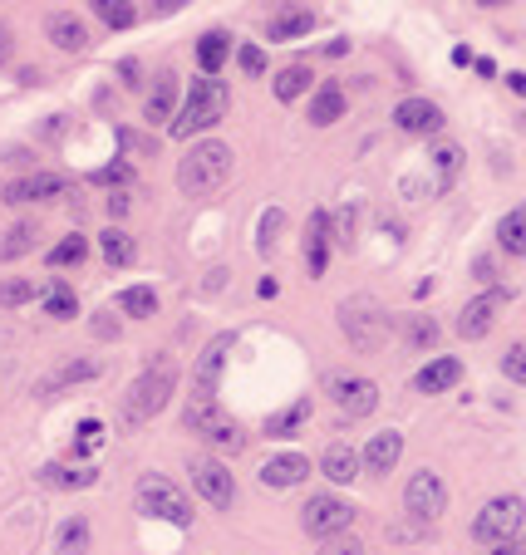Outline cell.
I'll return each instance as SVG.
<instances>
[{"mask_svg":"<svg viewBox=\"0 0 526 555\" xmlns=\"http://www.w3.org/2000/svg\"><path fill=\"white\" fill-rule=\"evenodd\" d=\"M84 256H89V236H79V231H69V236H64V241H59V246H50V256H45V261H50V266H79V261H84Z\"/></svg>","mask_w":526,"mask_h":555,"instance_id":"836d02e7","label":"cell"},{"mask_svg":"<svg viewBox=\"0 0 526 555\" xmlns=\"http://www.w3.org/2000/svg\"><path fill=\"white\" fill-rule=\"evenodd\" d=\"M330 398L345 418H369L379 408V384L374 379H359V374H335L330 379Z\"/></svg>","mask_w":526,"mask_h":555,"instance_id":"4fadbf2b","label":"cell"},{"mask_svg":"<svg viewBox=\"0 0 526 555\" xmlns=\"http://www.w3.org/2000/svg\"><path fill=\"white\" fill-rule=\"evenodd\" d=\"M45 35H50V45H55V50H64V55H79V50L89 45L84 20H74L69 10H55V15L45 20Z\"/></svg>","mask_w":526,"mask_h":555,"instance_id":"ffe728a7","label":"cell"},{"mask_svg":"<svg viewBox=\"0 0 526 555\" xmlns=\"http://www.w3.org/2000/svg\"><path fill=\"white\" fill-rule=\"evenodd\" d=\"M94 182H99V187H123V182H128V167H123V163L99 167V172H94Z\"/></svg>","mask_w":526,"mask_h":555,"instance_id":"ee69618b","label":"cell"},{"mask_svg":"<svg viewBox=\"0 0 526 555\" xmlns=\"http://www.w3.org/2000/svg\"><path fill=\"white\" fill-rule=\"evenodd\" d=\"M123 212H128V197H123V192H114V197H109V217H123Z\"/></svg>","mask_w":526,"mask_h":555,"instance_id":"681fc988","label":"cell"},{"mask_svg":"<svg viewBox=\"0 0 526 555\" xmlns=\"http://www.w3.org/2000/svg\"><path fill=\"white\" fill-rule=\"evenodd\" d=\"M502 290H487V295H477V300H468L463 305V315H458V334L463 339H482V334H492V325H497V315H502Z\"/></svg>","mask_w":526,"mask_h":555,"instance_id":"5bb4252c","label":"cell"},{"mask_svg":"<svg viewBox=\"0 0 526 555\" xmlns=\"http://www.w3.org/2000/svg\"><path fill=\"white\" fill-rule=\"evenodd\" d=\"M300 526H305V536H315V541L345 536V531L354 526V506H350V501H340V497H330V492H320V497L305 501Z\"/></svg>","mask_w":526,"mask_h":555,"instance_id":"9c48e42d","label":"cell"},{"mask_svg":"<svg viewBox=\"0 0 526 555\" xmlns=\"http://www.w3.org/2000/svg\"><path fill=\"white\" fill-rule=\"evenodd\" d=\"M325 55H330V59H340V55H350V40H330V45H325Z\"/></svg>","mask_w":526,"mask_h":555,"instance_id":"816d5d0a","label":"cell"},{"mask_svg":"<svg viewBox=\"0 0 526 555\" xmlns=\"http://www.w3.org/2000/svg\"><path fill=\"white\" fill-rule=\"evenodd\" d=\"M118 310L133 315V320H153L158 315V290L153 285H128V290H118Z\"/></svg>","mask_w":526,"mask_h":555,"instance_id":"4316f807","label":"cell"},{"mask_svg":"<svg viewBox=\"0 0 526 555\" xmlns=\"http://www.w3.org/2000/svg\"><path fill=\"white\" fill-rule=\"evenodd\" d=\"M236 59H241V74H251V79H256V74H266V55H261V45H241Z\"/></svg>","mask_w":526,"mask_h":555,"instance_id":"b9f144b4","label":"cell"},{"mask_svg":"<svg viewBox=\"0 0 526 555\" xmlns=\"http://www.w3.org/2000/svg\"><path fill=\"white\" fill-rule=\"evenodd\" d=\"M340 330H345V339H350L354 349H379L384 344V334H389V320H384V310L369 300V295H354V300H345L340 305Z\"/></svg>","mask_w":526,"mask_h":555,"instance_id":"52a82bcc","label":"cell"},{"mask_svg":"<svg viewBox=\"0 0 526 555\" xmlns=\"http://www.w3.org/2000/svg\"><path fill=\"white\" fill-rule=\"evenodd\" d=\"M232 148L222 143V138H202V143H192V153L177 163V192L182 197H192V202H202V197H217L222 187H227V177H232Z\"/></svg>","mask_w":526,"mask_h":555,"instance_id":"6da1fadb","label":"cell"},{"mask_svg":"<svg viewBox=\"0 0 526 555\" xmlns=\"http://www.w3.org/2000/svg\"><path fill=\"white\" fill-rule=\"evenodd\" d=\"M281 226H286V212H281V207H271V212L261 217V241H256V246H261V251H271V246H276V236H281Z\"/></svg>","mask_w":526,"mask_h":555,"instance_id":"60d3db41","label":"cell"},{"mask_svg":"<svg viewBox=\"0 0 526 555\" xmlns=\"http://www.w3.org/2000/svg\"><path fill=\"white\" fill-rule=\"evenodd\" d=\"M197 438H207L212 447H222V452H241L246 438H241V423H236L232 413H222L217 403H187V418H182Z\"/></svg>","mask_w":526,"mask_h":555,"instance_id":"ba28073f","label":"cell"},{"mask_svg":"<svg viewBox=\"0 0 526 555\" xmlns=\"http://www.w3.org/2000/svg\"><path fill=\"white\" fill-rule=\"evenodd\" d=\"M305 418H310V398H295L291 408H281V413L266 418V438H291Z\"/></svg>","mask_w":526,"mask_h":555,"instance_id":"4dcf8cb0","label":"cell"},{"mask_svg":"<svg viewBox=\"0 0 526 555\" xmlns=\"http://www.w3.org/2000/svg\"><path fill=\"white\" fill-rule=\"evenodd\" d=\"M40 477H45V487H55V492H84V487H94V477H99V472H89V467H59V462H50Z\"/></svg>","mask_w":526,"mask_h":555,"instance_id":"83f0119b","label":"cell"},{"mask_svg":"<svg viewBox=\"0 0 526 555\" xmlns=\"http://www.w3.org/2000/svg\"><path fill=\"white\" fill-rule=\"evenodd\" d=\"M409 339H413V344H433V339H438V325H433V320H413Z\"/></svg>","mask_w":526,"mask_h":555,"instance_id":"f6af8a7d","label":"cell"},{"mask_svg":"<svg viewBox=\"0 0 526 555\" xmlns=\"http://www.w3.org/2000/svg\"><path fill=\"white\" fill-rule=\"evenodd\" d=\"M236 349V334H212L192 364V403H217V389H222V374H227V359Z\"/></svg>","mask_w":526,"mask_h":555,"instance_id":"8992f818","label":"cell"},{"mask_svg":"<svg viewBox=\"0 0 526 555\" xmlns=\"http://www.w3.org/2000/svg\"><path fill=\"white\" fill-rule=\"evenodd\" d=\"M25 251H35V226L20 222L5 231V241H0V261H20Z\"/></svg>","mask_w":526,"mask_h":555,"instance_id":"74e56055","label":"cell"},{"mask_svg":"<svg viewBox=\"0 0 526 555\" xmlns=\"http://www.w3.org/2000/svg\"><path fill=\"white\" fill-rule=\"evenodd\" d=\"M99 251H104V261L123 271V266H133V256H138V246H133V236L123 231V226H109L104 236H99Z\"/></svg>","mask_w":526,"mask_h":555,"instance_id":"484cf974","label":"cell"},{"mask_svg":"<svg viewBox=\"0 0 526 555\" xmlns=\"http://www.w3.org/2000/svg\"><path fill=\"white\" fill-rule=\"evenodd\" d=\"M94 374H99V364H94V359L64 364V369H55V374L40 384V393H59V389H69V384H84V379H94Z\"/></svg>","mask_w":526,"mask_h":555,"instance_id":"d6a6232c","label":"cell"},{"mask_svg":"<svg viewBox=\"0 0 526 555\" xmlns=\"http://www.w3.org/2000/svg\"><path fill=\"white\" fill-rule=\"evenodd\" d=\"M74 182L64 177V172H30V177H15V182H5L0 187V202H10V207H25V202H55L64 197Z\"/></svg>","mask_w":526,"mask_h":555,"instance_id":"8fae6325","label":"cell"},{"mask_svg":"<svg viewBox=\"0 0 526 555\" xmlns=\"http://www.w3.org/2000/svg\"><path fill=\"white\" fill-rule=\"evenodd\" d=\"M502 374H507L512 384H526V344H512V349L502 354Z\"/></svg>","mask_w":526,"mask_h":555,"instance_id":"ab89813d","label":"cell"},{"mask_svg":"<svg viewBox=\"0 0 526 555\" xmlns=\"http://www.w3.org/2000/svg\"><path fill=\"white\" fill-rule=\"evenodd\" d=\"M310 30H315V15L300 10V5H286V10H276V15L266 20V40H271V45H291V40L310 35Z\"/></svg>","mask_w":526,"mask_h":555,"instance_id":"e0dca14e","label":"cell"},{"mask_svg":"<svg viewBox=\"0 0 526 555\" xmlns=\"http://www.w3.org/2000/svg\"><path fill=\"white\" fill-rule=\"evenodd\" d=\"M522 521H526L522 497H492L472 516V541H477V546H502V541L522 536Z\"/></svg>","mask_w":526,"mask_h":555,"instance_id":"5b68a950","label":"cell"},{"mask_svg":"<svg viewBox=\"0 0 526 555\" xmlns=\"http://www.w3.org/2000/svg\"><path fill=\"white\" fill-rule=\"evenodd\" d=\"M232 109V89L217 79V74H202V79H192V89H187V99H182V109L173 113V138H192V133H207V128H217L222 118Z\"/></svg>","mask_w":526,"mask_h":555,"instance_id":"3957f363","label":"cell"},{"mask_svg":"<svg viewBox=\"0 0 526 555\" xmlns=\"http://www.w3.org/2000/svg\"><path fill=\"white\" fill-rule=\"evenodd\" d=\"M472 5H487V10H497V5H512V0H472Z\"/></svg>","mask_w":526,"mask_h":555,"instance_id":"db71d44e","label":"cell"},{"mask_svg":"<svg viewBox=\"0 0 526 555\" xmlns=\"http://www.w3.org/2000/svg\"><path fill=\"white\" fill-rule=\"evenodd\" d=\"M177 389V364L173 359H158V364H148L128 389H123V403H118V418L128 423V428H138V423H148V418H158L163 408H168V398Z\"/></svg>","mask_w":526,"mask_h":555,"instance_id":"7a4b0ae2","label":"cell"},{"mask_svg":"<svg viewBox=\"0 0 526 555\" xmlns=\"http://www.w3.org/2000/svg\"><path fill=\"white\" fill-rule=\"evenodd\" d=\"M399 457H404V433L384 428V433H374V438H369L364 457H359V467H364L369 477H389V472L399 467Z\"/></svg>","mask_w":526,"mask_h":555,"instance_id":"9a60e30c","label":"cell"},{"mask_svg":"<svg viewBox=\"0 0 526 555\" xmlns=\"http://www.w3.org/2000/svg\"><path fill=\"white\" fill-rule=\"evenodd\" d=\"M404 511H409L418 526H433L443 511H448V487H443V477L438 472H413L409 487H404Z\"/></svg>","mask_w":526,"mask_h":555,"instance_id":"30bf717a","label":"cell"},{"mask_svg":"<svg viewBox=\"0 0 526 555\" xmlns=\"http://www.w3.org/2000/svg\"><path fill=\"white\" fill-rule=\"evenodd\" d=\"M487 555H526V541L522 536H512V541H502V546H492Z\"/></svg>","mask_w":526,"mask_h":555,"instance_id":"c3c4849f","label":"cell"},{"mask_svg":"<svg viewBox=\"0 0 526 555\" xmlns=\"http://www.w3.org/2000/svg\"><path fill=\"white\" fill-rule=\"evenodd\" d=\"M497 241H502V251H507V256H526V207H517V212H507V217H502Z\"/></svg>","mask_w":526,"mask_h":555,"instance_id":"1f68e13d","label":"cell"},{"mask_svg":"<svg viewBox=\"0 0 526 555\" xmlns=\"http://www.w3.org/2000/svg\"><path fill=\"white\" fill-rule=\"evenodd\" d=\"M173 104H177V79L173 74H158V84H153V94L143 104V118L148 123H173Z\"/></svg>","mask_w":526,"mask_h":555,"instance_id":"cb8c5ba5","label":"cell"},{"mask_svg":"<svg viewBox=\"0 0 526 555\" xmlns=\"http://www.w3.org/2000/svg\"><path fill=\"white\" fill-rule=\"evenodd\" d=\"M325 261H330V217L315 212L310 231H305V266H310V276H325Z\"/></svg>","mask_w":526,"mask_h":555,"instance_id":"603a6c76","label":"cell"},{"mask_svg":"<svg viewBox=\"0 0 526 555\" xmlns=\"http://www.w3.org/2000/svg\"><path fill=\"white\" fill-rule=\"evenodd\" d=\"M458 379H463V359H448V354H443V359H428V364L413 374V389L418 393H448Z\"/></svg>","mask_w":526,"mask_h":555,"instance_id":"ac0fdd59","label":"cell"},{"mask_svg":"<svg viewBox=\"0 0 526 555\" xmlns=\"http://www.w3.org/2000/svg\"><path fill=\"white\" fill-rule=\"evenodd\" d=\"M507 89H512V94H522V99H526V74H507Z\"/></svg>","mask_w":526,"mask_h":555,"instance_id":"f5cc1de1","label":"cell"},{"mask_svg":"<svg viewBox=\"0 0 526 555\" xmlns=\"http://www.w3.org/2000/svg\"><path fill=\"white\" fill-rule=\"evenodd\" d=\"M40 305H45L50 320H74V315H79V295H74L64 280H50V285L40 290Z\"/></svg>","mask_w":526,"mask_h":555,"instance_id":"d4e9b609","label":"cell"},{"mask_svg":"<svg viewBox=\"0 0 526 555\" xmlns=\"http://www.w3.org/2000/svg\"><path fill=\"white\" fill-rule=\"evenodd\" d=\"M118 138H123V148H128V153H153V148H158L153 138H138V133H118Z\"/></svg>","mask_w":526,"mask_h":555,"instance_id":"7dc6e473","label":"cell"},{"mask_svg":"<svg viewBox=\"0 0 526 555\" xmlns=\"http://www.w3.org/2000/svg\"><path fill=\"white\" fill-rule=\"evenodd\" d=\"M227 59H232V40H227L222 30H207V35L197 40V64H202V74H217Z\"/></svg>","mask_w":526,"mask_h":555,"instance_id":"f1b7e54d","label":"cell"},{"mask_svg":"<svg viewBox=\"0 0 526 555\" xmlns=\"http://www.w3.org/2000/svg\"><path fill=\"white\" fill-rule=\"evenodd\" d=\"M320 472H325L335 487H350L354 477H359V452H354L350 443H330L325 457H320Z\"/></svg>","mask_w":526,"mask_h":555,"instance_id":"7402d4cb","label":"cell"},{"mask_svg":"<svg viewBox=\"0 0 526 555\" xmlns=\"http://www.w3.org/2000/svg\"><path fill=\"white\" fill-rule=\"evenodd\" d=\"M433 167H438V187H453V177L463 172V148L458 143H438L433 148Z\"/></svg>","mask_w":526,"mask_h":555,"instance_id":"d590c367","label":"cell"},{"mask_svg":"<svg viewBox=\"0 0 526 555\" xmlns=\"http://www.w3.org/2000/svg\"><path fill=\"white\" fill-rule=\"evenodd\" d=\"M320 555H364V546H359L350 531H345V536H330V541L320 546Z\"/></svg>","mask_w":526,"mask_h":555,"instance_id":"7bdbcfd3","label":"cell"},{"mask_svg":"<svg viewBox=\"0 0 526 555\" xmlns=\"http://www.w3.org/2000/svg\"><path fill=\"white\" fill-rule=\"evenodd\" d=\"M94 15L109 25V30H128L133 20H138V10H133V0H94Z\"/></svg>","mask_w":526,"mask_h":555,"instance_id":"8d00e7d4","label":"cell"},{"mask_svg":"<svg viewBox=\"0 0 526 555\" xmlns=\"http://www.w3.org/2000/svg\"><path fill=\"white\" fill-rule=\"evenodd\" d=\"M345 109H350V99H345V89H340V84H320V89L310 94V123H315V128L340 123Z\"/></svg>","mask_w":526,"mask_h":555,"instance_id":"44dd1931","label":"cell"},{"mask_svg":"<svg viewBox=\"0 0 526 555\" xmlns=\"http://www.w3.org/2000/svg\"><path fill=\"white\" fill-rule=\"evenodd\" d=\"M305 477H310V457L305 452H276V457L261 462V487L286 492V487H300Z\"/></svg>","mask_w":526,"mask_h":555,"instance_id":"2e32d148","label":"cell"},{"mask_svg":"<svg viewBox=\"0 0 526 555\" xmlns=\"http://www.w3.org/2000/svg\"><path fill=\"white\" fill-rule=\"evenodd\" d=\"M182 5H187V0H153V15H173Z\"/></svg>","mask_w":526,"mask_h":555,"instance_id":"f907efd6","label":"cell"},{"mask_svg":"<svg viewBox=\"0 0 526 555\" xmlns=\"http://www.w3.org/2000/svg\"><path fill=\"white\" fill-rule=\"evenodd\" d=\"M310 84H315V79H310V64H286V69L271 79V89H276V99H281V104H295Z\"/></svg>","mask_w":526,"mask_h":555,"instance_id":"f546056e","label":"cell"},{"mask_svg":"<svg viewBox=\"0 0 526 555\" xmlns=\"http://www.w3.org/2000/svg\"><path fill=\"white\" fill-rule=\"evenodd\" d=\"M133 506L143 511V516H158V521H168V526H192V501L187 492L168 482V477H158V472H148L138 487H133Z\"/></svg>","mask_w":526,"mask_h":555,"instance_id":"277c9868","label":"cell"},{"mask_svg":"<svg viewBox=\"0 0 526 555\" xmlns=\"http://www.w3.org/2000/svg\"><path fill=\"white\" fill-rule=\"evenodd\" d=\"M187 477H192V487L212 501L217 511H227L236 501V477L217 462V457H192V462H187Z\"/></svg>","mask_w":526,"mask_h":555,"instance_id":"7c38bea8","label":"cell"},{"mask_svg":"<svg viewBox=\"0 0 526 555\" xmlns=\"http://www.w3.org/2000/svg\"><path fill=\"white\" fill-rule=\"evenodd\" d=\"M59 555H89V521L84 516H69L59 526Z\"/></svg>","mask_w":526,"mask_h":555,"instance_id":"e575fe53","label":"cell"},{"mask_svg":"<svg viewBox=\"0 0 526 555\" xmlns=\"http://www.w3.org/2000/svg\"><path fill=\"white\" fill-rule=\"evenodd\" d=\"M394 123H399L404 133H438V128H443V109H438L433 99H404V104L394 109Z\"/></svg>","mask_w":526,"mask_h":555,"instance_id":"d6986e66","label":"cell"},{"mask_svg":"<svg viewBox=\"0 0 526 555\" xmlns=\"http://www.w3.org/2000/svg\"><path fill=\"white\" fill-rule=\"evenodd\" d=\"M40 290H35V280H0V310H20V305H30Z\"/></svg>","mask_w":526,"mask_h":555,"instance_id":"f35d334b","label":"cell"},{"mask_svg":"<svg viewBox=\"0 0 526 555\" xmlns=\"http://www.w3.org/2000/svg\"><path fill=\"white\" fill-rule=\"evenodd\" d=\"M94 334H99V339H118V320L109 315V310H99V315H94Z\"/></svg>","mask_w":526,"mask_h":555,"instance_id":"bcb514c9","label":"cell"}]
</instances>
